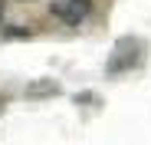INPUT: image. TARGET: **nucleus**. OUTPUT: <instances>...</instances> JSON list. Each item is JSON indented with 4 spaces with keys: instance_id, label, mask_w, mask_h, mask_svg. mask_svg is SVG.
<instances>
[{
    "instance_id": "obj_1",
    "label": "nucleus",
    "mask_w": 151,
    "mask_h": 145,
    "mask_svg": "<svg viewBox=\"0 0 151 145\" xmlns=\"http://www.w3.org/2000/svg\"><path fill=\"white\" fill-rule=\"evenodd\" d=\"M138 56H141V43H138V40H132V36L118 40L115 50H112V56H109V66H105L109 76H118V72L132 69V66L138 63Z\"/></svg>"
},
{
    "instance_id": "obj_3",
    "label": "nucleus",
    "mask_w": 151,
    "mask_h": 145,
    "mask_svg": "<svg viewBox=\"0 0 151 145\" xmlns=\"http://www.w3.org/2000/svg\"><path fill=\"white\" fill-rule=\"evenodd\" d=\"M23 36H30V30H23V27H7L4 30V40H23Z\"/></svg>"
},
{
    "instance_id": "obj_4",
    "label": "nucleus",
    "mask_w": 151,
    "mask_h": 145,
    "mask_svg": "<svg viewBox=\"0 0 151 145\" xmlns=\"http://www.w3.org/2000/svg\"><path fill=\"white\" fill-rule=\"evenodd\" d=\"M0 17H4V0H0Z\"/></svg>"
},
{
    "instance_id": "obj_2",
    "label": "nucleus",
    "mask_w": 151,
    "mask_h": 145,
    "mask_svg": "<svg viewBox=\"0 0 151 145\" xmlns=\"http://www.w3.org/2000/svg\"><path fill=\"white\" fill-rule=\"evenodd\" d=\"M53 13L66 23V27H76V23L86 20V13H89V0H63V4L53 7Z\"/></svg>"
}]
</instances>
